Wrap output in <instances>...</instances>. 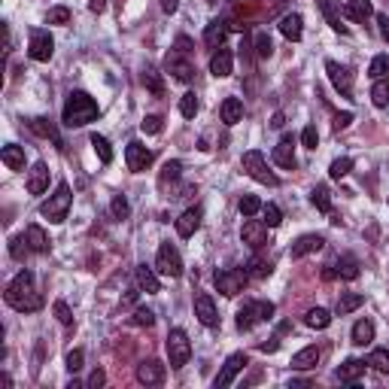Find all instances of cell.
I'll list each match as a JSON object with an SVG mask.
<instances>
[{
  "mask_svg": "<svg viewBox=\"0 0 389 389\" xmlns=\"http://www.w3.org/2000/svg\"><path fill=\"white\" fill-rule=\"evenodd\" d=\"M255 55H259L262 61L274 55V43H271V37L265 34V30H259V34H255Z\"/></svg>",
  "mask_w": 389,
  "mask_h": 389,
  "instance_id": "44",
  "label": "cell"
},
{
  "mask_svg": "<svg viewBox=\"0 0 389 389\" xmlns=\"http://www.w3.org/2000/svg\"><path fill=\"white\" fill-rule=\"evenodd\" d=\"M83 362H86V353L83 350H70L67 353V371L70 374H76L79 368H83Z\"/></svg>",
  "mask_w": 389,
  "mask_h": 389,
  "instance_id": "54",
  "label": "cell"
},
{
  "mask_svg": "<svg viewBox=\"0 0 389 389\" xmlns=\"http://www.w3.org/2000/svg\"><path fill=\"white\" fill-rule=\"evenodd\" d=\"M316 6L323 9V16H325V22H329L332 30H337V34H347V25L341 22V16H337L335 0H316Z\"/></svg>",
  "mask_w": 389,
  "mask_h": 389,
  "instance_id": "32",
  "label": "cell"
},
{
  "mask_svg": "<svg viewBox=\"0 0 389 389\" xmlns=\"http://www.w3.org/2000/svg\"><path fill=\"white\" fill-rule=\"evenodd\" d=\"M91 146H95L98 158L104 161V165H110V161H112V149H110V140H107V137H100V134H91Z\"/></svg>",
  "mask_w": 389,
  "mask_h": 389,
  "instance_id": "42",
  "label": "cell"
},
{
  "mask_svg": "<svg viewBox=\"0 0 389 389\" xmlns=\"http://www.w3.org/2000/svg\"><path fill=\"white\" fill-rule=\"evenodd\" d=\"M228 22H225V18H213V22L204 28V43H207L213 52H216V49L225 43V37H228Z\"/></svg>",
  "mask_w": 389,
  "mask_h": 389,
  "instance_id": "20",
  "label": "cell"
},
{
  "mask_svg": "<svg viewBox=\"0 0 389 389\" xmlns=\"http://www.w3.org/2000/svg\"><path fill=\"white\" fill-rule=\"evenodd\" d=\"M49 189V168L43 165V161H37L34 168H30L28 173V192L30 194H43Z\"/></svg>",
  "mask_w": 389,
  "mask_h": 389,
  "instance_id": "24",
  "label": "cell"
},
{
  "mask_svg": "<svg viewBox=\"0 0 389 389\" xmlns=\"http://www.w3.org/2000/svg\"><path fill=\"white\" fill-rule=\"evenodd\" d=\"M350 335H353V344L356 347H368V344L374 341V323L371 320H359V323L353 325Z\"/></svg>",
  "mask_w": 389,
  "mask_h": 389,
  "instance_id": "34",
  "label": "cell"
},
{
  "mask_svg": "<svg viewBox=\"0 0 389 389\" xmlns=\"http://www.w3.org/2000/svg\"><path fill=\"white\" fill-rule=\"evenodd\" d=\"M247 365H250L247 353H231L228 359H225L222 371L216 374V381H213V386H216V389H222V386H231V383H234V377H238V374H240Z\"/></svg>",
  "mask_w": 389,
  "mask_h": 389,
  "instance_id": "10",
  "label": "cell"
},
{
  "mask_svg": "<svg viewBox=\"0 0 389 389\" xmlns=\"http://www.w3.org/2000/svg\"><path fill=\"white\" fill-rule=\"evenodd\" d=\"M280 34L286 40H292V43H298V40L304 37V18L298 13H286L280 18Z\"/></svg>",
  "mask_w": 389,
  "mask_h": 389,
  "instance_id": "23",
  "label": "cell"
},
{
  "mask_svg": "<svg viewBox=\"0 0 389 389\" xmlns=\"http://www.w3.org/2000/svg\"><path fill=\"white\" fill-rule=\"evenodd\" d=\"M98 116H100V107L88 91H70L64 112H61V122H64L67 128H83L88 122H95Z\"/></svg>",
  "mask_w": 389,
  "mask_h": 389,
  "instance_id": "2",
  "label": "cell"
},
{
  "mask_svg": "<svg viewBox=\"0 0 389 389\" xmlns=\"http://www.w3.org/2000/svg\"><path fill=\"white\" fill-rule=\"evenodd\" d=\"M180 112H182L186 119L198 116V95H194V91H186V95L180 98Z\"/></svg>",
  "mask_w": 389,
  "mask_h": 389,
  "instance_id": "43",
  "label": "cell"
},
{
  "mask_svg": "<svg viewBox=\"0 0 389 389\" xmlns=\"http://www.w3.org/2000/svg\"><path fill=\"white\" fill-rule=\"evenodd\" d=\"M304 323L310 325V329H329V325H332V313L325 310V307H313V310L304 313Z\"/></svg>",
  "mask_w": 389,
  "mask_h": 389,
  "instance_id": "35",
  "label": "cell"
},
{
  "mask_svg": "<svg viewBox=\"0 0 389 389\" xmlns=\"http://www.w3.org/2000/svg\"><path fill=\"white\" fill-rule=\"evenodd\" d=\"M240 168L247 170V177H252L255 182H262V186H271V189H277V186H280V177H277L274 170H268V161H265V156H262L259 149L243 152Z\"/></svg>",
  "mask_w": 389,
  "mask_h": 389,
  "instance_id": "3",
  "label": "cell"
},
{
  "mask_svg": "<svg viewBox=\"0 0 389 389\" xmlns=\"http://www.w3.org/2000/svg\"><path fill=\"white\" fill-rule=\"evenodd\" d=\"M310 204L320 213H329V216H332V192H329V186H316L310 192Z\"/></svg>",
  "mask_w": 389,
  "mask_h": 389,
  "instance_id": "36",
  "label": "cell"
},
{
  "mask_svg": "<svg viewBox=\"0 0 389 389\" xmlns=\"http://www.w3.org/2000/svg\"><path fill=\"white\" fill-rule=\"evenodd\" d=\"M219 119L225 122V125H238V122L243 119V104H240V98H225L222 107H219Z\"/></svg>",
  "mask_w": 389,
  "mask_h": 389,
  "instance_id": "29",
  "label": "cell"
},
{
  "mask_svg": "<svg viewBox=\"0 0 389 389\" xmlns=\"http://www.w3.org/2000/svg\"><path fill=\"white\" fill-rule=\"evenodd\" d=\"M198 228H201V207H189L177 219V234H180V238H192Z\"/></svg>",
  "mask_w": 389,
  "mask_h": 389,
  "instance_id": "25",
  "label": "cell"
},
{
  "mask_svg": "<svg viewBox=\"0 0 389 389\" xmlns=\"http://www.w3.org/2000/svg\"><path fill=\"white\" fill-rule=\"evenodd\" d=\"M180 173H182V165H180V161H168V165L161 168V173H158V186L165 189L168 182H177Z\"/></svg>",
  "mask_w": 389,
  "mask_h": 389,
  "instance_id": "41",
  "label": "cell"
},
{
  "mask_svg": "<svg viewBox=\"0 0 389 389\" xmlns=\"http://www.w3.org/2000/svg\"><path fill=\"white\" fill-rule=\"evenodd\" d=\"M28 128L34 131V134H40V137L52 140L58 149H64V140H61V134H58V128H55V122H52V119H46V116H34V119H28Z\"/></svg>",
  "mask_w": 389,
  "mask_h": 389,
  "instance_id": "17",
  "label": "cell"
},
{
  "mask_svg": "<svg viewBox=\"0 0 389 389\" xmlns=\"http://www.w3.org/2000/svg\"><path fill=\"white\" fill-rule=\"evenodd\" d=\"M301 143H304L307 149H316V143H320V134H316L313 125H307V128L301 131Z\"/></svg>",
  "mask_w": 389,
  "mask_h": 389,
  "instance_id": "57",
  "label": "cell"
},
{
  "mask_svg": "<svg viewBox=\"0 0 389 389\" xmlns=\"http://www.w3.org/2000/svg\"><path fill=\"white\" fill-rule=\"evenodd\" d=\"M353 122V112H337L335 116V131H341V128H347Z\"/></svg>",
  "mask_w": 389,
  "mask_h": 389,
  "instance_id": "61",
  "label": "cell"
},
{
  "mask_svg": "<svg viewBox=\"0 0 389 389\" xmlns=\"http://www.w3.org/2000/svg\"><path fill=\"white\" fill-rule=\"evenodd\" d=\"M88 9H91V13H104V9H107V0H91Z\"/></svg>",
  "mask_w": 389,
  "mask_h": 389,
  "instance_id": "63",
  "label": "cell"
},
{
  "mask_svg": "<svg viewBox=\"0 0 389 389\" xmlns=\"http://www.w3.org/2000/svg\"><path fill=\"white\" fill-rule=\"evenodd\" d=\"M134 280H137V289L140 292H146V295L161 292V280L156 277V271L146 268V265H137V268H134Z\"/></svg>",
  "mask_w": 389,
  "mask_h": 389,
  "instance_id": "21",
  "label": "cell"
},
{
  "mask_svg": "<svg viewBox=\"0 0 389 389\" xmlns=\"http://www.w3.org/2000/svg\"><path fill=\"white\" fill-rule=\"evenodd\" d=\"M194 316L207 325V329H216L219 325V313H216V304H213L210 295H194Z\"/></svg>",
  "mask_w": 389,
  "mask_h": 389,
  "instance_id": "16",
  "label": "cell"
},
{
  "mask_svg": "<svg viewBox=\"0 0 389 389\" xmlns=\"http://www.w3.org/2000/svg\"><path fill=\"white\" fill-rule=\"evenodd\" d=\"M0 158H4V165L9 170H25V149L16 146V143H6L4 152H0Z\"/></svg>",
  "mask_w": 389,
  "mask_h": 389,
  "instance_id": "31",
  "label": "cell"
},
{
  "mask_svg": "<svg viewBox=\"0 0 389 389\" xmlns=\"http://www.w3.org/2000/svg\"><path fill=\"white\" fill-rule=\"evenodd\" d=\"M350 170H353V158H335L332 168H329V177H332V180H341V177H347Z\"/></svg>",
  "mask_w": 389,
  "mask_h": 389,
  "instance_id": "48",
  "label": "cell"
},
{
  "mask_svg": "<svg viewBox=\"0 0 389 389\" xmlns=\"http://www.w3.org/2000/svg\"><path fill=\"white\" fill-rule=\"evenodd\" d=\"M316 362H320V350H316V347H304V350L292 356L295 371H310V368H316Z\"/></svg>",
  "mask_w": 389,
  "mask_h": 389,
  "instance_id": "30",
  "label": "cell"
},
{
  "mask_svg": "<svg viewBox=\"0 0 389 389\" xmlns=\"http://www.w3.org/2000/svg\"><path fill=\"white\" fill-rule=\"evenodd\" d=\"M247 280H250L247 268H222V271L213 274V283H216V289L225 295V298H234L238 292H243Z\"/></svg>",
  "mask_w": 389,
  "mask_h": 389,
  "instance_id": "6",
  "label": "cell"
},
{
  "mask_svg": "<svg viewBox=\"0 0 389 389\" xmlns=\"http://www.w3.org/2000/svg\"><path fill=\"white\" fill-rule=\"evenodd\" d=\"M274 165L280 168H295V140L286 134L277 146H274Z\"/></svg>",
  "mask_w": 389,
  "mask_h": 389,
  "instance_id": "26",
  "label": "cell"
},
{
  "mask_svg": "<svg viewBox=\"0 0 389 389\" xmlns=\"http://www.w3.org/2000/svg\"><path fill=\"white\" fill-rule=\"evenodd\" d=\"M231 70H234V55H231V49L219 46L216 52L210 55V74L219 76V79H225V76H231Z\"/></svg>",
  "mask_w": 389,
  "mask_h": 389,
  "instance_id": "18",
  "label": "cell"
},
{
  "mask_svg": "<svg viewBox=\"0 0 389 389\" xmlns=\"http://www.w3.org/2000/svg\"><path fill=\"white\" fill-rule=\"evenodd\" d=\"M271 125H274V128H283V112H277V116H274Z\"/></svg>",
  "mask_w": 389,
  "mask_h": 389,
  "instance_id": "64",
  "label": "cell"
},
{
  "mask_svg": "<svg viewBox=\"0 0 389 389\" xmlns=\"http://www.w3.org/2000/svg\"><path fill=\"white\" fill-rule=\"evenodd\" d=\"M110 213H112V219H128V213H131V204L125 194H116L110 204Z\"/></svg>",
  "mask_w": 389,
  "mask_h": 389,
  "instance_id": "45",
  "label": "cell"
},
{
  "mask_svg": "<svg viewBox=\"0 0 389 389\" xmlns=\"http://www.w3.org/2000/svg\"><path fill=\"white\" fill-rule=\"evenodd\" d=\"M46 22H49V25H67V22H70V9H67V6H52V9L46 13Z\"/></svg>",
  "mask_w": 389,
  "mask_h": 389,
  "instance_id": "50",
  "label": "cell"
},
{
  "mask_svg": "<svg viewBox=\"0 0 389 389\" xmlns=\"http://www.w3.org/2000/svg\"><path fill=\"white\" fill-rule=\"evenodd\" d=\"M386 74H389V58L377 55L371 61V67H368V76H371V79H386Z\"/></svg>",
  "mask_w": 389,
  "mask_h": 389,
  "instance_id": "46",
  "label": "cell"
},
{
  "mask_svg": "<svg viewBox=\"0 0 389 389\" xmlns=\"http://www.w3.org/2000/svg\"><path fill=\"white\" fill-rule=\"evenodd\" d=\"M377 30H381V37L389 43V16L386 13H377Z\"/></svg>",
  "mask_w": 389,
  "mask_h": 389,
  "instance_id": "58",
  "label": "cell"
},
{
  "mask_svg": "<svg viewBox=\"0 0 389 389\" xmlns=\"http://www.w3.org/2000/svg\"><path fill=\"white\" fill-rule=\"evenodd\" d=\"M262 213H265V225H268V228H277V225L283 222V213H280L277 204H265Z\"/></svg>",
  "mask_w": 389,
  "mask_h": 389,
  "instance_id": "49",
  "label": "cell"
},
{
  "mask_svg": "<svg viewBox=\"0 0 389 389\" xmlns=\"http://www.w3.org/2000/svg\"><path fill=\"white\" fill-rule=\"evenodd\" d=\"M365 304V298L362 295H356V292H347V295H341V298H337V316H347V313H353V310H359V307Z\"/></svg>",
  "mask_w": 389,
  "mask_h": 389,
  "instance_id": "37",
  "label": "cell"
},
{
  "mask_svg": "<svg viewBox=\"0 0 389 389\" xmlns=\"http://www.w3.org/2000/svg\"><path fill=\"white\" fill-rule=\"evenodd\" d=\"M28 55L34 58V61H49L55 55V40L49 30L43 28H34L30 30V46H28Z\"/></svg>",
  "mask_w": 389,
  "mask_h": 389,
  "instance_id": "9",
  "label": "cell"
},
{
  "mask_svg": "<svg viewBox=\"0 0 389 389\" xmlns=\"http://www.w3.org/2000/svg\"><path fill=\"white\" fill-rule=\"evenodd\" d=\"M104 383H107V374H104V371H100V368H98V371H91V377H88V383H86V386L98 389V386H104Z\"/></svg>",
  "mask_w": 389,
  "mask_h": 389,
  "instance_id": "59",
  "label": "cell"
},
{
  "mask_svg": "<svg viewBox=\"0 0 389 389\" xmlns=\"http://www.w3.org/2000/svg\"><path fill=\"white\" fill-rule=\"evenodd\" d=\"M134 323L137 325H152V323H156V313H152L149 307H137V310H134Z\"/></svg>",
  "mask_w": 389,
  "mask_h": 389,
  "instance_id": "56",
  "label": "cell"
},
{
  "mask_svg": "<svg viewBox=\"0 0 389 389\" xmlns=\"http://www.w3.org/2000/svg\"><path fill=\"white\" fill-rule=\"evenodd\" d=\"M161 128H165V119H161V116H146L140 122L143 134H161Z\"/></svg>",
  "mask_w": 389,
  "mask_h": 389,
  "instance_id": "51",
  "label": "cell"
},
{
  "mask_svg": "<svg viewBox=\"0 0 389 389\" xmlns=\"http://www.w3.org/2000/svg\"><path fill=\"white\" fill-rule=\"evenodd\" d=\"M271 316H274V304L271 301H247L238 310V329L240 332H250L252 325L271 320Z\"/></svg>",
  "mask_w": 389,
  "mask_h": 389,
  "instance_id": "7",
  "label": "cell"
},
{
  "mask_svg": "<svg viewBox=\"0 0 389 389\" xmlns=\"http://www.w3.org/2000/svg\"><path fill=\"white\" fill-rule=\"evenodd\" d=\"M70 204H74L70 186H67V182H58L55 194H49V201H43V207H40V216H46L52 225H58V222H64V219H67Z\"/></svg>",
  "mask_w": 389,
  "mask_h": 389,
  "instance_id": "4",
  "label": "cell"
},
{
  "mask_svg": "<svg viewBox=\"0 0 389 389\" xmlns=\"http://www.w3.org/2000/svg\"><path fill=\"white\" fill-rule=\"evenodd\" d=\"M165 365H161L158 359H146V362H140L137 365V381L143 386H161L165 383Z\"/></svg>",
  "mask_w": 389,
  "mask_h": 389,
  "instance_id": "15",
  "label": "cell"
},
{
  "mask_svg": "<svg viewBox=\"0 0 389 389\" xmlns=\"http://www.w3.org/2000/svg\"><path fill=\"white\" fill-rule=\"evenodd\" d=\"M156 268L165 274V277H182V255L173 243H161L158 255H156Z\"/></svg>",
  "mask_w": 389,
  "mask_h": 389,
  "instance_id": "8",
  "label": "cell"
},
{
  "mask_svg": "<svg viewBox=\"0 0 389 389\" xmlns=\"http://www.w3.org/2000/svg\"><path fill=\"white\" fill-rule=\"evenodd\" d=\"M165 350H168V362H170V368H173V371H180V368L189 362V356H192L189 335L182 332V329H170Z\"/></svg>",
  "mask_w": 389,
  "mask_h": 389,
  "instance_id": "5",
  "label": "cell"
},
{
  "mask_svg": "<svg viewBox=\"0 0 389 389\" xmlns=\"http://www.w3.org/2000/svg\"><path fill=\"white\" fill-rule=\"evenodd\" d=\"M347 16L353 18V22H365V18H371L374 16V6H371V0H347Z\"/></svg>",
  "mask_w": 389,
  "mask_h": 389,
  "instance_id": "33",
  "label": "cell"
},
{
  "mask_svg": "<svg viewBox=\"0 0 389 389\" xmlns=\"http://www.w3.org/2000/svg\"><path fill=\"white\" fill-rule=\"evenodd\" d=\"M335 274H337L341 280H356V277H359V259H356V255H350V252L337 255Z\"/></svg>",
  "mask_w": 389,
  "mask_h": 389,
  "instance_id": "27",
  "label": "cell"
},
{
  "mask_svg": "<svg viewBox=\"0 0 389 389\" xmlns=\"http://www.w3.org/2000/svg\"><path fill=\"white\" fill-rule=\"evenodd\" d=\"M271 271H274V265H271L268 259H259V255H255V259H250V265H247V274H250L252 280H265Z\"/></svg>",
  "mask_w": 389,
  "mask_h": 389,
  "instance_id": "39",
  "label": "cell"
},
{
  "mask_svg": "<svg viewBox=\"0 0 389 389\" xmlns=\"http://www.w3.org/2000/svg\"><path fill=\"white\" fill-rule=\"evenodd\" d=\"M25 252H30L28 240H25V234H22V238H13V240H9V255H13V259L22 262V259H25Z\"/></svg>",
  "mask_w": 389,
  "mask_h": 389,
  "instance_id": "52",
  "label": "cell"
},
{
  "mask_svg": "<svg viewBox=\"0 0 389 389\" xmlns=\"http://www.w3.org/2000/svg\"><path fill=\"white\" fill-rule=\"evenodd\" d=\"M55 316H58L61 325H74V316H70L67 301H55Z\"/></svg>",
  "mask_w": 389,
  "mask_h": 389,
  "instance_id": "55",
  "label": "cell"
},
{
  "mask_svg": "<svg viewBox=\"0 0 389 389\" xmlns=\"http://www.w3.org/2000/svg\"><path fill=\"white\" fill-rule=\"evenodd\" d=\"M173 49H177V52H182V55H192V40H189V37H177Z\"/></svg>",
  "mask_w": 389,
  "mask_h": 389,
  "instance_id": "60",
  "label": "cell"
},
{
  "mask_svg": "<svg viewBox=\"0 0 389 389\" xmlns=\"http://www.w3.org/2000/svg\"><path fill=\"white\" fill-rule=\"evenodd\" d=\"M238 207H240V213H243V216H255V213H259V210L265 207V204H262L259 198H255V194H243Z\"/></svg>",
  "mask_w": 389,
  "mask_h": 389,
  "instance_id": "47",
  "label": "cell"
},
{
  "mask_svg": "<svg viewBox=\"0 0 389 389\" xmlns=\"http://www.w3.org/2000/svg\"><path fill=\"white\" fill-rule=\"evenodd\" d=\"M371 104L374 107H389V79H374L371 86Z\"/></svg>",
  "mask_w": 389,
  "mask_h": 389,
  "instance_id": "38",
  "label": "cell"
},
{
  "mask_svg": "<svg viewBox=\"0 0 389 389\" xmlns=\"http://www.w3.org/2000/svg\"><path fill=\"white\" fill-rule=\"evenodd\" d=\"M240 240L252 250H262L265 243H268V225H265L262 219L247 216V222H243V228H240Z\"/></svg>",
  "mask_w": 389,
  "mask_h": 389,
  "instance_id": "12",
  "label": "cell"
},
{
  "mask_svg": "<svg viewBox=\"0 0 389 389\" xmlns=\"http://www.w3.org/2000/svg\"><path fill=\"white\" fill-rule=\"evenodd\" d=\"M165 67H168V74H173V79H180V83H192V76H194V64L189 61V55L177 52V49L168 52Z\"/></svg>",
  "mask_w": 389,
  "mask_h": 389,
  "instance_id": "11",
  "label": "cell"
},
{
  "mask_svg": "<svg viewBox=\"0 0 389 389\" xmlns=\"http://www.w3.org/2000/svg\"><path fill=\"white\" fill-rule=\"evenodd\" d=\"M143 86H146L152 95H161V91H165V86H161V79H158L156 70H146V74H143Z\"/></svg>",
  "mask_w": 389,
  "mask_h": 389,
  "instance_id": "53",
  "label": "cell"
},
{
  "mask_svg": "<svg viewBox=\"0 0 389 389\" xmlns=\"http://www.w3.org/2000/svg\"><path fill=\"white\" fill-rule=\"evenodd\" d=\"M25 240H28V247H30V252H49V234L40 228V225H28L25 228Z\"/></svg>",
  "mask_w": 389,
  "mask_h": 389,
  "instance_id": "28",
  "label": "cell"
},
{
  "mask_svg": "<svg viewBox=\"0 0 389 389\" xmlns=\"http://www.w3.org/2000/svg\"><path fill=\"white\" fill-rule=\"evenodd\" d=\"M368 365H371L374 371H381V374H389V350H383V347L371 350V356H368Z\"/></svg>",
  "mask_w": 389,
  "mask_h": 389,
  "instance_id": "40",
  "label": "cell"
},
{
  "mask_svg": "<svg viewBox=\"0 0 389 389\" xmlns=\"http://www.w3.org/2000/svg\"><path fill=\"white\" fill-rule=\"evenodd\" d=\"M4 298H6V304L13 307V310H18V313H37L40 307H43V295L37 292L34 274H30V271H18V274H16V280L6 286Z\"/></svg>",
  "mask_w": 389,
  "mask_h": 389,
  "instance_id": "1",
  "label": "cell"
},
{
  "mask_svg": "<svg viewBox=\"0 0 389 389\" xmlns=\"http://www.w3.org/2000/svg\"><path fill=\"white\" fill-rule=\"evenodd\" d=\"M125 161H128V170L131 173H143L152 165V152L143 146L140 140H131L128 146H125Z\"/></svg>",
  "mask_w": 389,
  "mask_h": 389,
  "instance_id": "14",
  "label": "cell"
},
{
  "mask_svg": "<svg viewBox=\"0 0 389 389\" xmlns=\"http://www.w3.org/2000/svg\"><path fill=\"white\" fill-rule=\"evenodd\" d=\"M325 74H329L332 86H335L337 91H341L344 98H350V95H353V70H350V67L337 64V61H325Z\"/></svg>",
  "mask_w": 389,
  "mask_h": 389,
  "instance_id": "13",
  "label": "cell"
},
{
  "mask_svg": "<svg viewBox=\"0 0 389 389\" xmlns=\"http://www.w3.org/2000/svg\"><path fill=\"white\" fill-rule=\"evenodd\" d=\"M323 247H325L323 234H301V238L292 243V259H304V255H310V252H320Z\"/></svg>",
  "mask_w": 389,
  "mask_h": 389,
  "instance_id": "19",
  "label": "cell"
},
{
  "mask_svg": "<svg viewBox=\"0 0 389 389\" xmlns=\"http://www.w3.org/2000/svg\"><path fill=\"white\" fill-rule=\"evenodd\" d=\"M365 368H368L365 359H347L341 368H337V381L341 383H359L365 377Z\"/></svg>",
  "mask_w": 389,
  "mask_h": 389,
  "instance_id": "22",
  "label": "cell"
},
{
  "mask_svg": "<svg viewBox=\"0 0 389 389\" xmlns=\"http://www.w3.org/2000/svg\"><path fill=\"white\" fill-rule=\"evenodd\" d=\"M161 9H165L168 16H173L180 9V0H161Z\"/></svg>",
  "mask_w": 389,
  "mask_h": 389,
  "instance_id": "62",
  "label": "cell"
}]
</instances>
